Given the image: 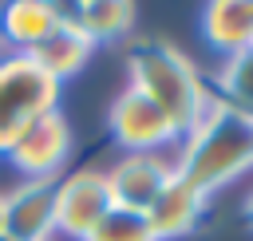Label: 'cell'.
<instances>
[{"label": "cell", "mask_w": 253, "mask_h": 241, "mask_svg": "<svg viewBox=\"0 0 253 241\" xmlns=\"http://www.w3.org/2000/svg\"><path fill=\"white\" fill-rule=\"evenodd\" d=\"M126 71L134 91H142L174 126L178 138H186L206 111L213 107V91L206 87V79L198 75V67L166 40H138L126 51Z\"/></svg>", "instance_id": "6da1fadb"}, {"label": "cell", "mask_w": 253, "mask_h": 241, "mask_svg": "<svg viewBox=\"0 0 253 241\" xmlns=\"http://www.w3.org/2000/svg\"><path fill=\"white\" fill-rule=\"evenodd\" d=\"M249 166H253V115L213 99L206 119L182 138L174 174L190 182L202 198H210L233 178H241Z\"/></svg>", "instance_id": "7a4b0ae2"}, {"label": "cell", "mask_w": 253, "mask_h": 241, "mask_svg": "<svg viewBox=\"0 0 253 241\" xmlns=\"http://www.w3.org/2000/svg\"><path fill=\"white\" fill-rule=\"evenodd\" d=\"M59 103V83L47 79V71L28 51L0 55V154L47 111Z\"/></svg>", "instance_id": "3957f363"}, {"label": "cell", "mask_w": 253, "mask_h": 241, "mask_svg": "<svg viewBox=\"0 0 253 241\" xmlns=\"http://www.w3.org/2000/svg\"><path fill=\"white\" fill-rule=\"evenodd\" d=\"M55 190L59 178H24L16 190L0 194V233L8 241H51Z\"/></svg>", "instance_id": "277c9868"}, {"label": "cell", "mask_w": 253, "mask_h": 241, "mask_svg": "<svg viewBox=\"0 0 253 241\" xmlns=\"http://www.w3.org/2000/svg\"><path fill=\"white\" fill-rule=\"evenodd\" d=\"M107 126L115 134L119 146H126L130 154H154L162 146H170L178 134L170 126V119L134 87L119 91L115 103H111V115H107Z\"/></svg>", "instance_id": "5b68a950"}, {"label": "cell", "mask_w": 253, "mask_h": 241, "mask_svg": "<svg viewBox=\"0 0 253 241\" xmlns=\"http://www.w3.org/2000/svg\"><path fill=\"white\" fill-rule=\"evenodd\" d=\"M71 154V126L59 111L40 115L12 146H8V162L24 174V178H55L59 166Z\"/></svg>", "instance_id": "8992f818"}, {"label": "cell", "mask_w": 253, "mask_h": 241, "mask_svg": "<svg viewBox=\"0 0 253 241\" xmlns=\"http://www.w3.org/2000/svg\"><path fill=\"white\" fill-rule=\"evenodd\" d=\"M111 186H107V174L99 170H75L67 178H59V190H55V229L83 241L99 217L111 209Z\"/></svg>", "instance_id": "52a82bcc"}, {"label": "cell", "mask_w": 253, "mask_h": 241, "mask_svg": "<svg viewBox=\"0 0 253 241\" xmlns=\"http://www.w3.org/2000/svg\"><path fill=\"white\" fill-rule=\"evenodd\" d=\"M174 166L158 154H126L111 166L107 174V186H111V201L123 205V209H138L146 213L150 201L162 194V186L170 182Z\"/></svg>", "instance_id": "ba28073f"}, {"label": "cell", "mask_w": 253, "mask_h": 241, "mask_svg": "<svg viewBox=\"0 0 253 241\" xmlns=\"http://www.w3.org/2000/svg\"><path fill=\"white\" fill-rule=\"evenodd\" d=\"M202 213H206V198L190 182H182L178 174H170V182L162 186V194L150 201L146 221H150L154 241H174V237L194 233V225L202 221Z\"/></svg>", "instance_id": "9c48e42d"}, {"label": "cell", "mask_w": 253, "mask_h": 241, "mask_svg": "<svg viewBox=\"0 0 253 241\" xmlns=\"http://www.w3.org/2000/svg\"><path fill=\"white\" fill-rule=\"evenodd\" d=\"M202 40L217 55L253 47V0H213L202 8Z\"/></svg>", "instance_id": "30bf717a"}, {"label": "cell", "mask_w": 253, "mask_h": 241, "mask_svg": "<svg viewBox=\"0 0 253 241\" xmlns=\"http://www.w3.org/2000/svg\"><path fill=\"white\" fill-rule=\"evenodd\" d=\"M59 20L75 24L91 43H115L130 36L138 8L126 0H87V4H59Z\"/></svg>", "instance_id": "8fae6325"}, {"label": "cell", "mask_w": 253, "mask_h": 241, "mask_svg": "<svg viewBox=\"0 0 253 241\" xmlns=\"http://www.w3.org/2000/svg\"><path fill=\"white\" fill-rule=\"evenodd\" d=\"M59 28V4L43 0H16L0 8V40L12 51H32Z\"/></svg>", "instance_id": "7c38bea8"}, {"label": "cell", "mask_w": 253, "mask_h": 241, "mask_svg": "<svg viewBox=\"0 0 253 241\" xmlns=\"http://www.w3.org/2000/svg\"><path fill=\"white\" fill-rule=\"evenodd\" d=\"M91 51H95V43H91L75 24H63V20H59V28H55L43 43H36L28 55L47 71V79L63 83V79H71V75H79V71L87 67Z\"/></svg>", "instance_id": "4fadbf2b"}, {"label": "cell", "mask_w": 253, "mask_h": 241, "mask_svg": "<svg viewBox=\"0 0 253 241\" xmlns=\"http://www.w3.org/2000/svg\"><path fill=\"white\" fill-rule=\"evenodd\" d=\"M213 99L233 111L253 115V47H245L221 63V71L213 75Z\"/></svg>", "instance_id": "5bb4252c"}, {"label": "cell", "mask_w": 253, "mask_h": 241, "mask_svg": "<svg viewBox=\"0 0 253 241\" xmlns=\"http://www.w3.org/2000/svg\"><path fill=\"white\" fill-rule=\"evenodd\" d=\"M83 241H154V233H150L146 213H138V209H123V205H111V209L99 217V225H95Z\"/></svg>", "instance_id": "9a60e30c"}, {"label": "cell", "mask_w": 253, "mask_h": 241, "mask_svg": "<svg viewBox=\"0 0 253 241\" xmlns=\"http://www.w3.org/2000/svg\"><path fill=\"white\" fill-rule=\"evenodd\" d=\"M245 221L253 225V190H249V198H245Z\"/></svg>", "instance_id": "2e32d148"}, {"label": "cell", "mask_w": 253, "mask_h": 241, "mask_svg": "<svg viewBox=\"0 0 253 241\" xmlns=\"http://www.w3.org/2000/svg\"><path fill=\"white\" fill-rule=\"evenodd\" d=\"M0 55H4V40H0Z\"/></svg>", "instance_id": "e0dca14e"}, {"label": "cell", "mask_w": 253, "mask_h": 241, "mask_svg": "<svg viewBox=\"0 0 253 241\" xmlns=\"http://www.w3.org/2000/svg\"><path fill=\"white\" fill-rule=\"evenodd\" d=\"M0 241H8V237H4V233H0Z\"/></svg>", "instance_id": "ac0fdd59"}]
</instances>
